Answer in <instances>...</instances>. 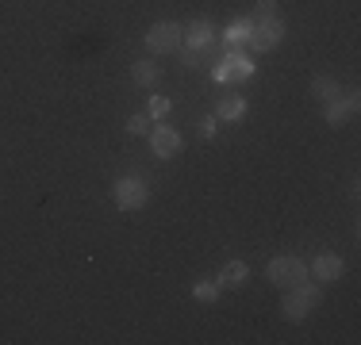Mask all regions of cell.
Returning a JSON list of instances; mask_svg holds the SVG:
<instances>
[{
  "label": "cell",
  "mask_w": 361,
  "mask_h": 345,
  "mask_svg": "<svg viewBox=\"0 0 361 345\" xmlns=\"http://www.w3.org/2000/svg\"><path fill=\"white\" fill-rule=\"evenodd\" d=\"M288 296H285V303H281V310H285V318L288 322H304L307 315L315 310V303L323 299V291H319V284H296V288H285Z\"/></svg>",
  "instance_id": "6da1fadb"
},
{
  "label": "cell",
  "mask_w": 361,
  "mask_h": 345,
  "mask_svg": "<svg viewBox=\"0 0 361 345\" xmlns=\"http://www.w3.org/2000/svg\"><path fill=\"white\" fill-rule=\"evenodd\" d=\"M265 276H269L277 288H296V284L307 280V261H304V257H292V253H281V257H273V261H269Z\"/></svg>",
  "instance_id": "7a4b0ae2"
},
{
  "label": "cell",
  "mask_w": 361,
  "mask_h": 345,
  "mask_svg": "<svg viewBox=\"0 0 361 345\" xmlns=\"http://www.w3.org/2000/svg\"><path fill=\"white\" fill-rule=\"evenodd\" d=\"M111 196H116V207L119 211H142L150 203V188H146L142 177H119L111 184Z\"/></svg>",
  "instance_id": "3957f363"
},
{
  "label": "cell",
  "mask_w": 361,
  "mask_h": 345,
  "mask_svg": "<svg viewBox=\"0 0 361 345\" xmlns=\"http://www.w3.org/2000/svg\"><path fill=\"white\" fill-rule=\"evenodd\" d=\"M212 77H216L219 84H238V81H246V77H254V62H250V58H246L238 46H231L227 58H223V62H216Z\"/></svg>",
  "instance_id": "277c9868"
},
{
  "label": "cell",
  "mask_w": 361,
  "mask_h": 345,
  "mask_svg": "<svg viewBox=\"0 0 361 345\" xmlns=\"http://www.w3.org/2000/svg\"><path fill=\"white\" fill-rule=\"evenodd\" d=\"M250 46L257 50V54H265V50L281 46V39H285V23H281V15H273V20H250Z\"/></svg>",
  "instance_id": "5b68a950"
},
{
  "label": "cell",
  "mask_w": 361,
  "mask_h": 345,
  "mask_svg": "<svg viewBox=\"0 0 361 345\" xmlns=\"http://www.w3.org/2000/svg\"><path fill=\"white\" fill-rule=\"evenodd\" d=\"M180 23L166 20V23H154L150 31H146V46L154 50V54H173V50H180Z\"/></svg>",
  "instance_id": "8992f818"
},
{
  "label": "cell",
  "mask_w": 361,
  "mask_h": 345,
  "mask_svg": "<svg viewBox=\"0 0 361 345\" xmlns=\"http://www.w3.org/2000/svg\"><path fill=\"white\" fill-rule=\"evenodd\" d=\"M357 108H361L357 92H342L338 100H331V104H326V123H331V127H342V123H350V119L357 115Z\"/></svg>",
  "instance_id": "52a82bcc"
},
{
  "label": "cell",
  "mask_w": 361,
  "mask_h": 345,
  "mask_svg": "<svg viewBox=\"0 0 361 345\" xmlns=\"http://www.w3.org/2000/svg\"><path fill=\"white\" fill-rule=\"evenodd\" d=\"M150 150H154V158H161V161L173 158V153L180 150V134L173 131V127H166V123L154 127L150 131Z\"/></svg>",
  "instance_id": "ba28073f"
},
{
  "label": "cell",
  "mask_w": 361,
  "mask_h": 345,
  "mask_svg": "<svg viewBox=\"0 0 361 345\" xmlns=\"http://www.w3.org/2000/svg\"><path fill=\"white\" fill-rule=\"evenodd\" d=\"M212 42H216V27L208 20H192L180 31V46H212Z\"/></svg>",
  "instance_id": "9c48e42d"
},
{
  "label": "cell",
  "mask_w": 361,
  "mask_h": 345,
  "mask_svg": "<svg viewBox=\"0 0 361 345\" xmlns=\"http://www.w3.org/2000/svg\"><path fill=\"white\" fill-rule=\"evenodd\" d=\"M342 269H346V265H342L338 253H319L312 261V276H319V280H338Z\"/></svg>",
  "instance_id": "30bf717a"
},
{
  "label": "cell",
  "mask_w": 361,
  "mask_h": 345,
  "mask_svg": "<svg viewBox=\"0 0 361 345\" xmlns=\"http://www.w3.org/2000/svg\"><path fill=\"white\" fill-rule=\"evenodd\" d=\"M131 81L142 84V89H154V84L161 81V65L150 62V58H146V62H135V65H131Z\"/></svg>",
  "instance_id": "8fae6325"
},
{
  "label": "cell",
  "mask_w": 361,
  "mask_h": 345,
  "mask_svg": "<svg viewBox=\"0 0 361 345\" xmlns=\"http://www.w3.org/2000/svg\"><path fill=\"white\" fill-rule=\"evenodd\" d=\"M246 115V100L238 96V92H227V96H219V104H216V119H243Z\"/></svg>",
  "instance_id": "7c38bea8"
},
{
  "label": "cell",
  "mask_w": 361,
  "mask_h": 345,
  "mask_svg": "<svg viewBox=\"0 0 361 345\" xmlns=\"http://www.w3.org/2000/svg\"><path fill=\"white\" fill-rule=\"evenodd\" d=\"M312 96L323 100V104H331V100L342 96V89H338V81H334V77H315V81H312Z\"/></svg>",
  "instance_id": "4fadbf2b"
},
{
  "label": "cell",
  "mask_w": 361,
  "mask_h": 345,
  "mask_svg": "<svg viewBox=\"0 0 361 345\" xmlns=\"http://www.w3.org/2000/svg\"><path fill=\"white\" fill-rule=\"evenodd\" d=\"M250 27H254L250 15H246V20H235L227 31H223V42H227V46H243V42L250 39Z\"/></svg>",
  "instance_id": "5bb4252c"
},
{
  "label": "cell",
  "mask_w": 361,
  "mask_h": 345,
  "mask_svg": "<svg viewBox=\"0 0 361 345\" xmlns=\"http://www.w3.org/2000/svg\"><path fill=\"white\" fill-rule=\"evenodd\" d=\"M212 54H216V42H212V46H185V50H180V62H185L188 69H196V65L208 62Z\"/></svg>",
  "instance_id": "9a60e30c"
},
{
  "label": "cell",
  "mask_w": 361,
  "mask_h": 345,
  "mask_svg": "<svg viewBox=\"0 0 361 345\" xmlns=\"http://www.w3.org/2000/svg\"><path fill=\"white\" fill-rule=\"evenodd\" d=\"M246 276H250V269H246V261H231L227 269L219 272V284L227 288V284H246Z\"/></svg>",
  "instance_id": "2e32d148"
},
{
  "label": "cell",
  "mask_w": 361,
  "mask_h": 345,
  "mask_svg": "<svg viewBox=\"0 0 361 345\" xmlns=\"http://www.w3.org/2000/svg\"><path fill=\"white\" fill-rule=\"evenodd\" d=\"M219 291H223V284H219V276H216V280H200V284H196L192 296H196V299H204V303H216Z\"/></svg>",
  "instance_id": "e0dca14e"
},
{
  "label": "cell",
  "mask_w": 361,
  "mask_h": 345,
  "mask_svg": "<svg viewBox=\"0 0 361 345\" xmlns=\"http://www.w3.org/2000/svg\"><path fill=\"white\" fill-rule=\"evenodd\" d=\"M273 15H281V12H277V0H257L250 20H273Z\"/></svg>",
  "instance_id": "ac0fdd59"
},
{
  "label": "cell",
  "mask_w": 361,
  "mask_h": 345,
  "mask_svg": "<svg viewBox=\"0 0 361 345\" xmlns=\"http://www.w3.org/2000/svg\"><path fill=\"white\" fill-rule=\"evenodd\" d=\"M127 134H150V115H131L127 119Z\"/></svg>",
  "instance_id": "d6986e66"
},
{
  "label": "cell",
  "mask_w": 361,
  "mask_h": 345,
  "mask_svg": "<svg viewBox=\"0 0 361 345\" xmlns=\"http://www.w3.org/2000/svg\"><path fill=\"white\" fill-rule=\"evenodd\" d=\"M166 111H169V100H166V96H150V108H146V115H150V119H161Z\"/></svg>",
  "instance_id": "ffe728a7"
},
{
  "label": "cell",
  "mask_w": 361,
  "mask_h": 345,
  "mask_svg": "<svg viewBox=\"0 0 361 345\" xmlns=\"http://www.w3.org/2000/svg\"><path fill=\"white\" fill-rule=\"evenodd\" d=\"M200 134H204V138H212V134H216V115L200 119Z\"/></svg>",
  "instance_id": "44dd1931"
}]
</instances>
